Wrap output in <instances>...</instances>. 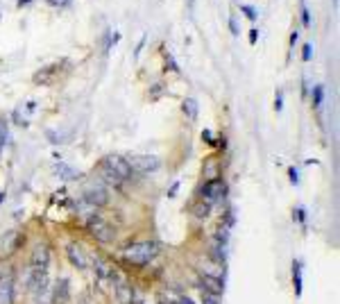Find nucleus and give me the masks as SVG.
Listing matches in <instances>:
<instances>
[{
	"label": "nucleus",
	"instance_id": "c85d7f7f",
	"mask_svg": "<svg viewBox=\"0 0 340 304\" xmlns=\"http://www.w3.org/2000/svg\"><path fill=\"white\" fill-rule=\"evenodd\" d=\"M202 139L207 141V143H216V141H213V134H211L209 130H204V132H202Z\"/></svg>",
	"mask_w": 340,
	"mask_h": 304
},
{
	"label": "nucleus",
	"instance_id": "2f4dec72",
	"mask_svg": "<svg viewBox=\"0 0 340 304\" xmlns=\"http://www.w3.org/2000/svg\"><path fill=\"white\" fill-rule=\"evenodd\" d=\"M177 189H179V184H177V182H175V184L170 186V191H168V198H175V193H177Z\"/></svg>",
	"mask_w": 340,
	"mask_h": 304
},
{
	"label": "nucleus",
	"instance_id": "9d476101",
	"mask_svg": "<svg viewBox=\"0 0 340 304\" xmlns=\"http://www.w3.org/2000/svg\"><path fill=\"white\" fill-rule=\"evenodd\" d=\"M66 257H68V261H71L75 268H79V270H84L86 266H89L84 250H82L77 243H68V245H66Z\"/></svg>",
	"mask_w": 340,
	"mask_h": 304
},
{
	"label": "nucleus",
	"instance_id": "393cba45",
	"mask_svg": "<svg viewBox=\"0 0 340 304\" xmlns=\"http://www.w3.org/2000/svg\"><path fill=\"white\" fill-rule=\"evenodd\" d=\"M311 55H313V46H311V43H306V46H304V53H302V59L311 61Z\"/></svg>",
	"mask_w": 340,
	"mask_h": 304
},
{
	"label": "nucleus",
	"instance_id": "20e7f679",
	"mask_svg": "<svg viewBox=\"0 0 340 304\" xmlns=\"http://www.w3.org/2000/svg\"><path fill=\"white\" fill-rule=\"evenodd\" d=\"M86 231L95 241H100V243H112L113 238H116V229L105 218H100V216H91V218L86 220Z\"/></svg>",
	"mask_w": 340,
	"mask_h": 304
},
{
	"label": "nucleus",
	"instance_id": "f8f14e48",
	"mask_svg": "<svg viewBox=\"0 0 340 304\" xmlns=\"http://www.w3.org/2000/svg\"><path fill=\"white\" fill-rule=\"evenodd\" d=\"M200 288L207 293H213V295H223V291H225L223 282H220L216 275H202V277H200Z\"/></svg>",
	"mask_w": 340,
	"mask_h": 304
},
{
	"label": "nucleus",
	"instance_id": "e433bc0d",
	"mask_svg": "<svg viewBox=\"0 0 340 304\" xmlns=\"http://www.w3.org/2000/svg\"><path fill=\"white\" fill-rule=\"evenodd\" d=\"M0 282H2V275H0Z\"/></svg>",
	"mask_w": 340,
	"mask_h": 304
},
{
	"label": "nucleus",
	"instance_id": "72a5a7b5",
	"mask_svg": "<svg viewBox=\"0 0 340 304\" xmlns=\"http://www.w3.org/2000/svg\"><path fill=\"white\" fill-rule=\"evenodd\" d=\"M295 41H297V30H295L293 34H290V46H295Z\"/></svg>",
	"mask_w": 340,
	"mask_h": 304
},
{
	"label": "nucleus",
	"instance_id": "f704fd0d",
	"mask_svg": "<svg viewBox=\"0 0 340 304\" xmlns=\"http://www.w3.org/2000/svg\"><path fill=\"white\" fill-rule=\"evenodd\" d=\"M2 200H5V193H0V202H2Z\"/></svg>",
	"mask_w": 340,
	"mask_h": 304
},
{
	"label": "nucleus",
	"instance_id": "6e6552de",
	"mask_svg": "<svg viewBox=\"0 0 340 304\" xmlns=\"http://www.w3.org/2000/svg\"><path fill=\"white\" fill-rule=\"evenodd\" d=\"M30 266H32V270H48V266H50V247L46 243H39L32 250Z\"/></svg>",
	"mask_w": 340,
	"mask_h": 304
},
{
	"label": "nucleus",
	"instance_id": "f257e3e1",
	"mask_svg": "<svg viewBox=\"0 0 340 304\" xmlns=\"http://www.w3.org/2000/svg\"><path fill=\"white\" fill-rule=\"evenodd\" d=\"M100 171H102L107 182L113 186H120L123 182L132 179V175H134L130 161L125 157H120V154H109V157H105L102 164H100Z\"/></svg>",
	"mask_w": 340,
	"mask_h": 304
},
{
	"label": "nucleus",
	"instance_id": "412c9836",
	"mask_svg": "<svg viewBox=\"0 0 340 304\" xmlns=\"http://www.w3.org/2000/svg\"><path fill=\"white\" fill-rule=\"evenodd\" d=\"M5 143H7V120L0 118V150H2Z\"/></svg>",
	"mask_w": 340,
	"mask_h": 304
},
{
	"label": "nucleus",
	"instance_id": "4468645a",
	"mask_svg": "<svg viewBox=\"0 0 340 304\" xmlns=\"http://www.w3.org/2000/svg\"><path fill=\"white\" fill-rule=\"evenodd\" d=\"M55 172H57L61 179H77V172L73 171L71 166H66L64 161H57V164H55Z\"/></svg>",
	"mask_w": 340,
	"mask_h": 304
},
{
	"label": "nucleus",
	"instance_id": "39448f33",
	"mask_svg": "<svg viewBox=\"0 0 340 304\" xmlns=\"http://www.w3.org/2000/svg\"><path fill=\"white\" fill-rule=\"evenodd\" d=\"M82 200H84L86 205H91L93 209H100V207L109 205V191H107L105 184L91 182V184L84 189V193H82Z\"/></svg>",
	"mask_w": 340,
	"mask_h": 304
},
{
	"label": "nucleus",
	"instance_id": "ddd939ff",
	"mask_svg": "<svg viewBox=\"0 0 340 304\" xmlns=\"http://www.w3.org/2000/svg\"><path fill=\"white\" fill-rule=\"evenodd\" d=\"M68 295H71V288H68V279H59L55 288L50 291V298L55 304H66L68 302Z\"/></svg>",
	"mask_w": 340,
	"mask_h": 304
},
{
	"label": "nucleus",
	"instance_id": "dca6fc26",
	"mask_svg": "<svg viewBox=\"0 0 340 304\" xmlns=\"http://www.w3.org/2000/svg\"><path fill=\"white\" fill-rule=\"evenodd\" d=\"M182 112L186 114V118H189V120H195V118H197V102H195V100H193V98L184 100Z\"/></svg>",
	"mask_w": 340,
	"mask_h": 304
},
{
	"label": "nucleus",
	"instance_id": "7ed1b4c3",
	"mask_svg": "<svg viewBox=\"0 0 340 304\" xmlns=\"http://www.w3.org/2000/svg\"><path fill=\"white\" fill-rule=\"evenodd\" d=\"M27 286H30V293L34 295V302L37 304H50V277H48V270H30V277H27Z\"/></svg>",
	"mask_w": 340,
	"mask_h": 304
},
{
	"label": "nucleus",
	"instance_id": "4be33fe9",
	"mask_svg": "<svg viewBox=\"0 0 340 304\" xmlns=\"http://www.w3.org/2000/svg\"><path fill=\"white\" fill-rule=\"evenodd\" d=\"M202 304H220V302H218V295L202 291Z\"/></svg>",
	"mask_w": 340,
	"mask_h": 304
},
{
	"label": "nucleus",
	"instance_id": "9b49d317",
	"mask_svg": "<svg viewBox=\"0 0 340 304\" xmlns=\"http://www.w3.org/2000/svg\"><path fill=\"white\" fill-rule=\"evenodd\" d=\"M93 270H95V275H98L100 284H105V282H113V279L118 277V272L113 270L107 261H102V259H95V268H93Z\"/></svg>",
	"mask_w": 340,
	"mask_h": 304
},
{
	"label": "nucleus",
	"instance_id": "a878e982",
	"mask_svg": "<svg viewBox=\"0 0 340 304\" xmlns=\"http://www.w3.org/2000/svg\"><path fill=\"white\" fill-rule=\"evenodd\" d=\"M166 64L170 66V71H172V73H179V68H177V64L172 61V57H170V55H166Z\"/></svg>",
	"mask_w": 340,
	"mask_h": 304
},
{
	"label": "nucleus",
	"instance_id": "aec40b11",
	"mask_svg": "<svg viewBox=\"0 0 340 304\" xmlns=\"http://www.w3.org/2000/svg\"><path fill=\"white\" fill-rule=\"evenodd\" d=\"M302 25L304 27H311V14H308V7H306V0H302Z\"/></svg>",
	"mask_w": 340,
	"mask_h": 304
},
{
	"label": "nucleus",
	"instance_id": "5701e85b",
	"mask_svg": "<svg viewBox=\"0 0 340 304\" xmlns=\"http://www.w3.org/2000/svg\"><path fill=\"white\" fill-rule=\"evenodd\" d=\"M241 9H243V12H245V16H247V19H252V20L256 19V9H254V7H249V5H241Z\"/></svg>",
	"mask_w": 340,
	"mask_h": 304
},
{
	"label": "nucleus",
	"instance_id": "7c9ffc66",
	"mask_svg": "<svg viewBox=\"0 0 340 304\" xmlns=\"http://www.w3.org/2000/svg\"><path fill=\"white\" fill-rule=\"evenodd\" d=\"M259 39V30H249V43H256Z\"/></svg>",
	"mask_w": 340,
	"mask_h": 304
},
{
	"label": "nucleus",
	"instance_id": "f03ea898",
	"mask_svg": "<svg viewBox=\"0 0 340 304\" xmlns=\"http://www.w3.org/2000/svg\"><path fill=\"white\" fill-rule=\"evenodd\" d=\"M161 252V245L154 243V241H141V243H134L125 250V259L134 266H148L154 257H159Z\"/></svg>",
	"mask_w": 340,
	"mask_h": 304
},
{
	"label": "nucleus",
	"instance_id": "0eeeda50",
	"mask_svg": "<svg viewBox=\"0 0 340 304\" xmlns=\"http://www.w3.org/2000/svg\"><path fill=\"white\" fill-rule=\"evenodd\" d=\"M202 200H207V202H216V200H220V198H225V193H227V184H225L223 179H209L207 184L202 186Z\"/></svg>",
	"mask_w": 340,
	"mask_h": 304
},
{
	"label": "nucleus",
	"instance_id": "bb28decb",
	"mask_svg": "<svg viewBox=\"0 0 340 304\" xmlns=\"http://www.w3.org/2000/svg\"><path fill=\"white\" fill-rule=\"evenodd\" d=\"M288 175H290V182H293V184H297V182H300V172H297V168H290V171H288Z\"/></svg>",
	"mask_w": 340,
	"mask_h": 304
},
{
	"label": "nucleus",
	"instance_id": "2eb2a0df",
	"mask_svg": "<svg viewBox=\"0 0 340 304\" xmlns=\"http://www.w3.org/2000/svg\"><path fill=\"white\" fill-rule=\"evenodd\" d=\"M14 300V288H12V282H0V304H12Z\"/></svg>",
	"mask_w": 340,
	"mask_h": 304
},
{
	"label": "nucleus",
	"instance_id": "c9c22d12",
	"mask_svg": "<svg viewBox=\"0 0 340 304\" xmlns=\"http://www.w3.org/2000/svg\"><path fill=\"white\" fill-rule=\"evenodd\" d=\"M334 7H338V0H334Z\"/></svg>",
	"mask_w": 340,
	"mask_h": 304
},
{
	"label": "nucleus",
	"instance_id": "a211bd4d",
	"mask_svg": "<svg viewBox=\"0 0 340 304\" xmlns=\"http://www.w3.org/2000/svg\"><path fill=\"white\" fill-rule=\"evenodd\" d=\"M209 211H211V205H209V202H204V200L200 202V205L193 207V213H195V218H200V220L207 218V216H209Z\"/></svg>",
	"mask_w": 340,
	"mask_h": 304
},
{
	"label": "nucleus",
	"instance_id": "c756f323",
	"mask_svg": "<svg viewBox=\"0 0 340 304\" xmlns=\"http://www.w3.org/2000/svg\"><path fill=\"white\" fill-rule=\"evenodd\" d=\"M295 218H297V220L302 223V225H304V218H306V216H304V209H302V207L297 209V211H295Z\"/></svg>",
	"mask_w": 340,
	"mask_h": 304
},
{
	"label": "nucleus",
	"instance_id": "f3484780",
	"mask_svg": "<svg viewBox=\"0 0 340 304\" xmlns=\"http://www.w3.org/2000/svg\"><path fill=\"white\" fill-rule=\"evenodd\" d=\"M293 284H295V293L302 295V264L293 261Z\"/></svg>",
	"mask_w": 340,
	"mask_h": 304
},
{
	"label": "nucleus",
	"instance_id": "6ab92c4d",
	"mask_svg": "<svg viewBox=\"0 0 340 304\" xmlns=\"http://www.w3.org/2000/svg\"><path fill=\"white\" fill-rule=\"evenodd\" d=\"M322 100H324V89H322V86H313V107L315 109L322 107Z\"/></svg>",
	"mask_w": 340,
	"mask_h": 304
},
{
	"label": "nucleus",
	"instance_id": "b1692460",
	"mask_svg": "<svg viewBox=\"0 0 340 304\" xmlns=\"http://www.w3.org/2000/svg\"><path fill=\"white\" fill-rule=\"evenodd\" d=\"M275 109L277 112H282L283 109V93L282 91H277V95H275Z\"/></svg>",
	"mask_w": 340,
	"mask_h": 304
},
{
	"label": "nucleus",
	"instance_id": "423d86ee",
	"mask_svg": "<svg viewBox=\"0 0 340 304\" xmlns=\"http://www.w3.org/2000/svg\"><path fill=\"white\" fill-rule=\"evenodd\" d=\"M127 161H130L134 172H154L161 166L159 157H154V154H136V157H130Z\"/></svg>",
	"mask_w": 340,
	"mask_h": 304
},
{
	"label": "nucleus",
	"instance_id": "473e14b6",
	"mask_svg": "<svg viewBox=\"0 0 340 304\" xmlns=\"http://www.w3.org/2000/svg\"><path fill=\"white\" fill-rule=\"evenodd\" d=\"M229 27H231V34H234V37H238V25H236L234 20H229Z\"/></svg>",
	"mask_w": 340,
	"mask_h": 304
},
{
	"label": "nucleus",
	"instance_id": "1a4fd4ad",
	"mask_svg": "<svg viewBox=\"0 0 340 304\" xmlns=\"http://www.w3.org/2000/svg\"><path fill=\"white\" fill-rule=\"evenodd\" d=\"M113 284H116V300L118 304H134V288H132L130 282H125L120 275L113 279Z\"/></svg>",
	"mask_w": 340,
	"mask_h": 304
},
{
	"label": "nucleus",
	"instance_id": "cd10ccee",
	"mask_svg": "<svg viewBox=\"0 0 340 304\" xmlns=\"http://www.w3.org/2000/svg\"><path fill=\"white\" fill-rule=\"evenodd\" d=\"M50 5H55V7H66V5H71V0H48Z\"/></svg>",
	"mask_w": 340,
	"mask_h": 304
}]
</instances>
